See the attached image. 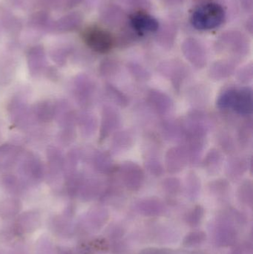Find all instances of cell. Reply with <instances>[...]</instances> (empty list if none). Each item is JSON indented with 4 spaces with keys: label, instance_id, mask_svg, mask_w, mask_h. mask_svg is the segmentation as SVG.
Wrapping results in <instances>:
<instances>
[{
    "label": "cell",
    "instance_id": "13",
    "mask_svg": "<svg viewBox=\"0 0 253 254\" xmlns=\"http://www.w3.org/2000/svg\"><path fill=\"white\" fill-rule=\"evenodd\" d=\"M53 22H51L50 16L46 12H39L35 13L31 18V24L34 28L37 29L52 30Z\"/></svg>",
    "mask_w": 253,
    "mask_h": 254
},
{
    "label": "cell",
    "instance_id": "19",
    "mask_svg": "<svg viewBox=\"0 0 253 254\" xmlns=\"http://www.w3.org/2000/svg\"><path fill=\"white\" fill-rule=\"evenodd\" d=\"M58 254H72L68 250H65V249H60L58 252Z\"/></svg>",
    "mask_w": 253,
    "mask_h": 254
},
{
    "label": "cell",
    "instance_id": "14",
    "mask_svg": "<svg viewBox=\"0 0 253 254\" xmlns=\"http://www.w3.org/2000/svg\"><path fill=\"white\" fill-rule=\"evenodd\" d=\"M233 70V64L230 61H217L211 66L210 74L212 77L219 78L230 75Z\"/></svg>",
    "mask_w": 253,
    "mask_h": 254
},
{
    "label": "cell",
    "instance_id": "7",
    "mask_svg": "<svg viewBox=\"0 0 253 254\" xmlns=\"http://www.w3.org/2000/svg\"><path fill=\"white\" fill-rule=\"evenodd\" d=\"M233 108L242 115L252 113V91L249 88H245L236 92Z\"/></svg>",
    "mask_w": 253,
    "mask_h": 254
},
{
    "label": "cell",
    "instance_id": "17",
    "mask_svg": "<svg viewBox=\"0 0 253 254\" xmlns=\"http://www.w3.org/2000/svg\"><path fill=\"white\" fill-rule=\"evenodd\" d=\"M82 1H83V0H67V6L71 8V7L78 5Z\"/></svg>",
    "mask_w": 253,
    "mask_h": 254
},
{
    "label": "cell",
    "instance_id": "8",
    "mask_svg": "<svg viewBox=\"0 0 253 254\" xmlns=\"http://www.w3.org/2000/svg\"><path fill=\"white\" fill-rule=\"evenodd\" d=\"M101 19L102 22L108 26H117L123 22L124 13L119 6L111 4L102 11Z\"/></svg>",
    "mask_w": 253,
    "mask_h": 254
},
{
    "label": "cell",
    "instance_id": "4",
    "mask_svg": "<svg viewBox=\"0 0 253 254\" xmlns=\"http://www.w3.org/2000/svg\"><path fill=\"white\" fill-rule=\"evenodd\" d=\"M185 58L197 68H203L206 64V53L202 43L195 38H187L181 45Z\"/></svg>",
    "mask_w": 253,
    "mask_h": 254
},
{
    "label": "cell",
    "instance_id": "12",
    "mask_svg": "<svg viewBox=\"0 0 253 254\" xmlns=\"http://www.w3.org/2000/svg\"><path fill=\"white\" fill-rule=\"evenodd\" d=\"M158 32L157 40L160 45L165 48H171L173 46L176 37V31L172 25H167L157 30Z\"/></svg>",
    "mask_w": 253,
    "mask_h": 254
},
{
    "label": "cell",
    "instance_id": "3",
    "mask_svg": "<svg viewBox=\"0 0 253 254\" xmlns=\"http://www.w3.org/2000/svg\"><path fill=\"white\" fill-rule=\"evenodd\" d=\"M83 38L90 49L98 53H106L114 46V40L111 34L98 27L87 28L83 32Z\"/></svg>",
    "mask_w": 253,
    "mask_h": 254
},
{
    "label": "cell",
    "instance_id": "18",
    "mask_svg": "<svg viewBox=\"0 0 253 254\" xmlns=\"http://www.w3.org/2000/svg\"><path fill=\"white\" fill-rule=\"evenodd\" d=\"M247 28L249 30L250 32L252 33L253 31V19H250L247 22Z\"/></svg>",
    "mask_w": 253,
    "mask_h": 254
},
{
    "label": "cell",
    "instance_id": "1",
    "mask_svg": "<svg viewBox=\"0 0 253 254\" xmlns=\"http://www.w3.org/2000/svg\"><path fill=\"white\" fill-rule=\"evenodd\" d=\"M225 11L221 4L209 2L198 7L191 18L192 24L201 31L215 29L224 22Z\"/></svg>",
    "mask_w": 253,
    "mask_h": 254
},
{
    "label": "cell",
    "instance_id": "15",
    "mask_svg": "<svg viewBox=\"0 0 253 254\" xmlns=\"http://www.w3.org/2000/svg\"><path fill=\"white\" fill-rule=\"evenodd\" d=\"M151 102L153 105L160 112L167 111V109L170 107V101L168 99L167 97L165 96L162 93L157 92H152L150 96Z\"/></svg>",
    "mask_w": 253,
    "mask_h": 254
},
{
    "label": "cell",
    "instance_id": "11",
    "mask_svg": "<svg viewBox=\"0 0 253 254\" xmlns=\"http://www.w3.org/2000/svg\"><path fill=\"white\" fill-rule=\"evenodd\" d=\"M182 151L178 148H174L169 151L166 163H167L168 170L169 171L178 172L184 167L185 157Z\"/></svg>",
    "mask_w": 253,
    "mask_h": 254
},
{
    "label": "cell",
    "instance_id": "9",
    "mask_svg": "<svg viewBox=\"0 0 253 254\" xmlns=\"http://www.w3.org/2000/svg\"><path fill=\"white\" fill-rule=\"evenodd\" d=\"M40 216L34 213H28L21 216L16 222V228L18 232L22 234L31 233L38 228L40 225Z\"/></svg>",
    "mask_w": 253,
    "mask_h": 254
},
{
    "label": "cell",
    "instance_id": "2",
    "mask_svg": "<svg viewBox=\"0 0 253 254\" xmlns=\"http://www.w3.org/2000/svg\"><path fill=\"white\" fill-rule=\"evenodd\" d=\"M248 37L239 31H227L217 40L216 48L221 52H227L234 55H246L249 50Z\"/></svg>",
    "mask_w": 253,
    "mask_h": 254
},
{
    "label": "cell",
    "instance_id": "10",
    "mask_svg": "<svg viewBox=\"0 0 253 254\" xmlns=\"http://www.w3.org/2000/svg\"><path fill=\"white\" fill-rule=\"evenodd\" d=\"M122 178H124L125 182L127 185H133V186L141 183L144 178L142 170L135 164H125L124 167H122Z\"/></svg>",
    "mask_w": 253,
    "mask_h": 254
},
{
    "label": "cell",
    "instance_id": "6",
    "mask_svg": "<svg viewBox=\"0 0 253 254\" xmlns=\"http://www.w3.org/2000/svg\"><path fill=\"white\" fill-rule=\"evenodd\" d=\"M83 23V16L77 12L68 13L53 23L52 30L58 32H69L80 28Z\"/></svg>",
    "mask_w": 253,
    "mask_h": 254
},
{
    "label": "cell",
    "instance_id": "16",
    "mask_svg": "<svg viewBox=\"0 0 253 254\" xmlns=\"http://www.w3.org/2000/svg\"><path fill=\"white\" fill-rule=\"evenodd\" d=\"M241 3H242L244 8L246 10H249L252 9L253 0H241Z\"/></svg>",
    "mask_w": 253,
    "mask_h": 254
},
{
    "label": "cell",
    "instance_id": "5",
    "mask_svg": "<svg viewBox=\"0 0 253 254\" xmlns=\"http://www.w3.org/2000/svg\"><path fill=\"white\" fill-rule=\"evenodd\" d=\"M132 28L139 33L156 32L159 28L158 21L151 15L138 13L131 17Z\"/></svg>",
    "mask_w": 253,
    "mask_h": 254
}]
</instances>
